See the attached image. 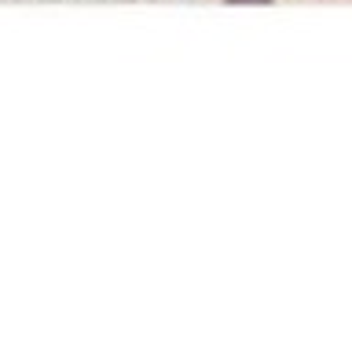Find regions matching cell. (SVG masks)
I'll list each match as a JSON object with an SVG mask.
<instances>
[{
	"mask_svg": "<svg viewBox=\"0 0 352 341\" xmlns=\"http://www.w3.org/2000/svg\"><path fill=\"white\" fill-rule=\"evenodd\" d=\"M224 4H272V0H224Z\"/></svg>",
	"mask_w": 352,
	"mask_h": 341,
	"instance_id": "1",
	"label": "cell"
}]
</instances>
